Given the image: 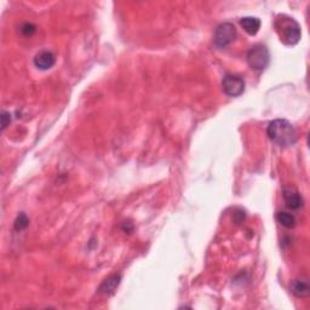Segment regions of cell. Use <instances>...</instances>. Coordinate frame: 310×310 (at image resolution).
<instances>
[{"mask_svg":"<svg viewBox=\"0 0 310 310\" xmlns=\"http://www.w3.org/2000/svg\"><path fill=\"white\" fill-rule=\"evenodd\" d=\"M235 38H236V29H235L234 25L226 22V23H222L216 28L213 41L216 46L224 49L228 45H230L235 40Z\"/></svg>","mask_w":310,"mask_h":310,"instance_id":"obj_4","label":"cell"},{"mask_svg":"<svg viewBox=\"0 0 310 310\" xmlns=\"http://www.w3.org/2000/svg\"><path fill=\"white\" fill-rule=\"evenodd\" d=\"M247 64H249L251 69L260 71L264 70L268 67L269 61H270V55L267 46H264L262 44L254 45L253 47L250 49V51L247 52Z\"/></svg>","mask_w":310,"mask_h":310,"instance_id":"obj_3","label":"cell"},{"mask_svg":"<svg viewBox=\"0 0 310 310\" xmlns=\"http://www.w3.org/2000/svg\"><path fill=\"white\" fill-rule=\"evenodd\" d=\"M267 135H268L270 141L275 143L276 146L282 147V148L292 147L297 142L296 129L286 119L273 120L267 129Z\"/></svg>","mask_w":310,"mask_h":310,"instance_id":"obj_1","label":"cell"},{"mask_svg":"<svg viewBox=\"0 0 310 310\" xmlns=\"http://www.w3.org/2000/svg\"><path fill=\"white\" fill-rule=\"evenodd\" d=\"M224 93L229 97H239L245 92V80L239 76H226L222 81Z\"/></svg>","mask_w":310,"mask_h":310,"instance_id":"obj_5","label":"cell"},{"mask_svg":"<svg viewBox=\"0 0 310 310\" xmlns=\"http://www.w3.org/2000/svg\"><path fill=\"white\" fill-rule=\"evenodd\" d=\"M28 226H29V218L27 214L25 213V212H22V213H19L17 218L15 220V223H14L15 230H17V231L25 230Z\"/></svg>","mask_w":310,"mask_h":310,"instance_id":"obj_12","label":"cell"},{"mask_svg":"<svg viewBox=\"0 0 310 310\" xmlns=\"http://www.w3.org/2000/svg\"><path fill=\"white\" fill-rule=\"evenodd\" d=\"M283 200H285L286 206L291 210H299L303 206V199L301 194L296 190L295 188L287 187L282 190Z\"/></svg>","mask_w":310,"mask_h":310,"instance_id":"obj_6","label":"cell"},{"mask_svg":"<svg viewBox=\"0 0 310 310\" xmlns=\"http://www.w3.org/2000/svg\"><path fill=\"white\" fill-rule=\"evenodd\" d=\"M35 26L32 25V23H25L23 26H22L21 28V32L23 33L25 35H32L35 33Z\"/></svg>","mask_w":310,"mask_h":310,"instance_id":"obj_14","label":"cell"},{"mask_svg":"<svg viewBox=\"0 0 310 310\" xmlns=\"http://www.w3.org/2000/svg\"><path fill=\"white\" fill-rule=\"evenodd\" d=\"M56 63V57L51 51L44 50L39 52L34 57V66L40 70H47L55 66Z\"/></svg>","mask_w":310,"mask_h":310,"instance_id":"obj_7","label":"cell"},{"mask_svg":"<svg viewBox=\"0 0 310 310\" xmlns=\"http://www.w3.org/2000/svg\"><path fill=\"white\" fill-rule=\"evenodd\" d=\"M290 289H291V292L295 295L296 297H298V298H304V297H308L310 293V287L309 283L306 280L303 279H296L293 280L291 282V286H290Z\"/></svg>","mask_w":310,"mask_h":310,"instance_id":"obj_9","label":"cell"},{"mask_svg":"<svg viewBox=\"0 0 310 310\" xmlns=\"http://www.w3.org/2000/svg\"><path fill=\"white\" fill-rule=\"evenodd\" d=\"M10 123H11V114L5 112V110H3L2 112V129L5 130Z\"/></svg>","mask_w":310,"mask_h":310,"instance_id":"obj_13","label":"cell"},{"mask_svg":"<svg viewBox=\"0 0 310 310\" xmlns=\"http://www.w3.org/2000/svg\"><path fill=\"white\" fill-rule=\"evenodd\" d=\"M240 25L247 34L256 35L257 33H258V31L260 28V19L257 17H252V16H249V17L241 18Z\"/></svg>","mask_w":310,"mask_h":310,"instance_id":"obj_10","label":"cell"},{"mask_svg":"<svg viewBox=\"0 0 310 310\" xmlns=\"http://www.w3.org/2000/svg\"><path fill=\"white\" fill-rule=\"evenodd\" d=\"M276 220L282 227L287 228V229H292V228H295L297 223L296 217L293 216V214L289 213V212H277Z\"/></svg>","mask_w":310,"mask_h":310,"instance_id":"obj_11","label":"cell"},{"mask_svg":"<svg viewBox=\"0 0 310 310\" xmlns=\"http://www.w3.org/2000/svg\"><path fill=\"white\" fill-rule=\"evenodd\" d=\"M275 29L280 40L287 45V46H293V45L298 44L299 40H301V27H299V25L297 23L295 19L289 17V16H279L275 21Z\"/></svg>","mask_w":310,"mask_h":310,"instance_id":"obj_2","label":"cell"},{"mask_svg":"<svg viewBox=\"0 0 310 310\" xmlns=\"http://www.w3.org/2000/svg\"><path fill=\"white\" fill-rule=\"evenodd\" d=\"M120 281H122V276H120L119 274H113V275H110L104 280L103 283L100 287V292L106 296L113 295L117 289V286L120 285Z\"/></svg>","mask_w":310,"mask_h":310,"instance_id":"obj_8","label":"cell"}]
</instances>
